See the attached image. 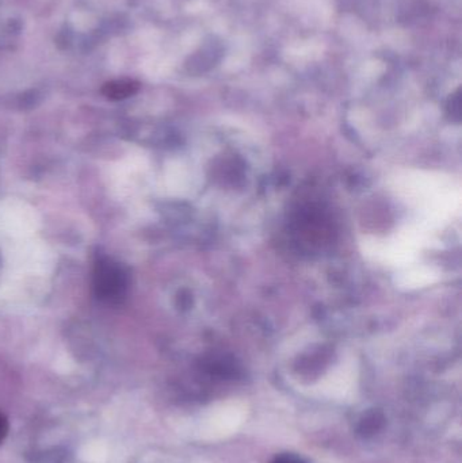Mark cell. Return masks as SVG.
Returning a JSON list of instances; mask_svg holds the SVG:
<instances>
[{
  "instance_id": "obj_1",
  "label": "cell",
  "mask_w": 462,
  "mask_h": 463,
  "mask_svg": "<svg viewBox=\"0 0 462 463\" xmlns=\"http://www.w3.org/2000/svg\"><path fill=\"white\" fill-rule=\"evenodd\" d=\"M138 87L140 86L137 81L132 80V79H118V80L105 84L102 92L108 99L121 100L135 95L138 91Z\"/></svg>"
},
{
  "instance_id": "obj_2",
  "label": "cell",
  "mask_w": 462,
  "mask_h": 463,
  "mask_svg": "<svg viewBox=\"0 0 462 463\" xmlns=\"http://www.w3.org/2000/svg\"><path fill=\"white\" fill-rule=\"evenodd\" d=\"M270 463H306L300 457L295 456V454H281L277 456Z\"/></svg>"
},
{
  "instance_id": "obj_3",
  "label": "cell",
  "mask_w": 462,
  "mask_h": 463,
  "mask_svg": "<svg viewBox=\"0 0 462 463\" xmlns=\"http://www.w3.org/2000/svg\"><path fill=\"white\" fill-rule=\"evenodd\" d=\"M8 430H10V424H8V419L0 412V443L7 437Z\"/></svg>"
}]
</instances>
